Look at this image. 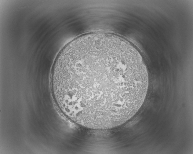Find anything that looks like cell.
Wrapping results in <instances>:
<instances>
[{
  "instance_id": "1",
  "label": "cell",
  "mask_w": 193,
  "mask_h": 154,
  "mask_svg": "<svg viewBox=\"0 0 193 154\" xmlns=\"http://www.w3.org/2000/svg\"><path fill=\"white\" fill-rule=\"evenodd\" d=\"M55 101L62 112L84 127L105 130L137 112L148 76L140 54L120 40L105 37L72 44L57 57L51 75Z\"/></svg>"
}]
</instances>
